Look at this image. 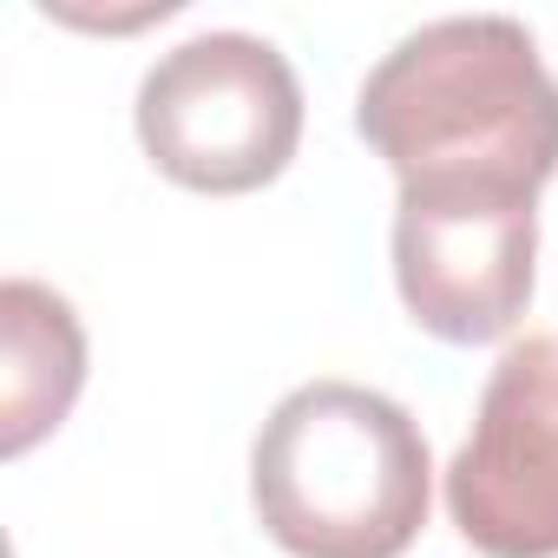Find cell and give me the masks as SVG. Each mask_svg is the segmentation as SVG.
Instances as JSON below:
<instances>
[{"label": "cell", "mask_w": 558, "mask_h": 558, "mask_svg": "<svg viewBox=\"0 0 558 558\" xmlns=\"http://www.w3.org/2000/svg\"><path fill=\"white\" fill-rule=\"evenodd\" d=\"M362 145L401 178H558V80L506 14H453L408 34L355 93Z\"/></svg>", "instance_id": "6da1fadb"}, {"label": "cell", "mask_w": 558, "mask_h": 558, "mask_svg": "<svg viewBox=\"0 0 558 558\" xmlns=\"http://www.w3.org/2000/svg\"><path fill=\"white\" fill-rule=\"evenodd\" d=\"M434 499L421 421L362 381H303L250 447L256 525L290 558H401Z\"/></svg>", "instance_id": "7a4b0ae2"}, {"label": "cell", "mask_w": 558, "mask_h": 558, "mask_svg": "<svg viewBox=\"0 0 558 558\" xmlns=\"http://www.w3.org/2000/svg\"><path fill=\"white\" fill-rule=\"evenodd\" d=\"M138 145L145 158L210 197L263 191L303 145V80L256 34L217 27L191 34L138 80Z\"/></svg>", "instance_id": "3957f363"}, {"label": "cell", "mask_w": 558, "mask_h": 558, "mask_svg": "<svg viewBox=\"0 0 558 558\" xmlns=\"http://www.w3.org/2000/svg\"><path fill=\"white\" fill-rule=\"evenodd\" d=\"M538 191L499 178H414L395 204V290L453 349L519 329L532 303Z\"/></svg>", "instance_id": "277c9868"}, {"label": "cell", "mask_w": 558, "mask_h": 558, "mask_svg": "<svg viewBox=\"0 0 558 558\" xmlns=\"http://www.w3.org/2000/svg\"><path fill=\"white\" fill-rule=\"evenodd\" d=\"M447 512L486 558H558V336L499 355L447 466Z\"/></svg>", "instance_id": "5b68a950"}, {"label": "cell", "mask_w": 558, "mask_h": 558, "mask_svg": "<svg viewBox=\"0 0 558 558\" xmlns=\"http://www.w3.org/2000/svg\"><path fill=\"white\" fill-rule=\"evenodd\" d=\"M0 336H8V368H0V453L21 460L40 447L86 388V329L73 303L34 276H14L0 290Z\"/></svg>", "instance_id": "8992f818"}]
</instances>
